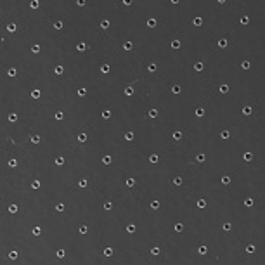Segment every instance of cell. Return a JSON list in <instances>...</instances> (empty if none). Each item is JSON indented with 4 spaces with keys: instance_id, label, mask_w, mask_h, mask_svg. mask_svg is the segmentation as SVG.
<instances>
[{
    "instance_id": "obj_1",
    "label": "cell",
    "mask_w": 265,
    "mask_h": 265,
    "mask_svg": "<svg viewBox=\"0 0 265 265\" xmlns=\"http://www.w3.org/2000/svg\"><path fill=\"white\" fill-rule=\"evenodd\" d=\"M158 113L159 111H158L156 108H151L149 111H147V118H149V120H154V118H158Z\"/></svg>"
},
{
    "instance_id": "obj_2",
    "label": "cell",
    "mask_w": 265,
    "mask_h": 265,
    "mask_svg": "<svg viewBox=\"0 0 265 265\" xmlns=\"http://www.w3.org/2000/svg\"><path fill=\"white\" fill-rule=\"evenodd\" d=\"M227 45H229V40H227L225 37H222L218 42H217V47H220V49H225Z\"/></svg>"
},
{
    "instance_id": "obj_3",
    "label": "cell",
    "mask_w": 265,
    "mask_h": 265,
    "mask_svg": "<svg viewBox=\"0 0 265 265\" xmlns=\"http://www.w3.org/2000/svg\"><path fill=\"white\" fill-rule=\"evenodd\" d=\"M170 45H172V49H173V50H178L180 47H182V42L178 40V38H175V40H172Z\"/></svg>"
},
{
    "instance_id": "obj_4",
    "label": "cell",
    "mask_w": 265,
    "mask_h": 265,
    "mask_svg": "<svg viewBox=\"0 0 265 265\" xmlns=\"http://www.w3.org/2000/svg\"><path fill=\"white\" fill-rule=\"evenodd\" d=\"M76 50H78V52H87V50H88V45L85 43V42H80L78 45H76Z\"/></svg>"
},
{
    "instance_id": "obj_5",
    "label": "cell",
    "mask_w": 265,
    "mask_h": 265,
    "mask_svg": "<svg viewBox=\"0 0 265 265\" xmlns=\"http://www.w3.org/2000/svg\"><path fill=\"white\" fill-rule=\"evenodd\" d=\"M241 113L244 116H249L253 113V106H243V109H241Z\"/></svg>"
},
{
    "instance_id": "obj_6",
    "label": "cell",
    "mask_w": 265,
    "mask_h": 265,
    "mask_svg": "<svg viewBox=\"0 0 265 265\" xmlns=\"http://www.w3.org/2000/svg\"><path fill=\"white\" fill-rule=\"evenodd\" d=\"M192 24H194L196 28H199V26H203V17H201V16H196L194 19H192Z\"/></svg>"
},
{
    "instance_id": "obj_7",
    "label": "cell",
    "mask_w": 265,
    "mask_h": 265,
    "mask_svg": "<svg viewBox=\"0 0 265 265\" xmlns=\"http://www.w3.org/2000/svg\"><path fill=\"white\" fill-rule=\"evenodd\" d=\"M156 24H158V21L154 19V17H149V19H147V23H146V26H147V28H156Z\"/></svg>"
},
{
    "instance_id": "obj_8",
    "label": "cell",
    "mask_w": 265,
    "mask_h": 265,
    "mask_svg": "<svg viewBox=\"0 0 265 265\" xmlns=\"http://www.w3.org/2000/svg\"><path fill=\"white\" fill-rule=\"evenodd\" d=\"M229 90H231V88H229L227 83H222V85L218 87V92H220V94H229Z\"/></svg>"
},
{
    "instance_id": "obj_9",
    "label": "cell",
    "mask_w": 265,
    "mask_h": 265,
    "mask_svg": "<svg viewBox=\"0 0 265 265\" xmlns=\"http://www.w3.org/2000/svg\"><path fill=\"white\" fill-rule=\"evenodd\" d=\"M204 69V64L201 61H198V62H194V71H198V73H201V71Z\"/></svg>"
},
{
    "instance_id": "obj_10",
    "label": "cell",
    "mask_w": 265,
    "mask_h": 265,
    "mask_svg": "<svg viewBox=\"0 0 265 265\" xmlns=\"http://www.w3.org/2000/svg\"><path fill=\"white\" fill-rule=\"evenodd\" d=\"M54 73H56L57 76H61L62 73H64V66H62V64H57V66L54 68Z\"/></svg>"
},
{
    "instance_id": "obj_11",
    "label": "cell",
    "mask_w": 265,
    "mask_h": 265,
    "mask_svg": "<svg viewBox=\"0 0 265 265\" xmlns=\"http://www.w3.org/2000/svg\"><path fill=\"white\" fill-rule=\"evenodd\" d=\"M204 108H196V111H194V114H196V118H203L204 116Z\"/></svg>"
},
{
    "instance_id": "obj_12",
    "label": "cell",
    "mask_w": 265,
    "mask_h": 265,
    "mask_svg": "<svg viewBox=\"0 0 265 265\" xmlns=\"http://www.w3.org/2000/svg\"><path fill=\"white\" fill-rule=\"evenodd\" d=\"M172 182H173V186H182L184 178L180 177V175H175V177H173V180H172Z\"/></svg>"
},
{
    "instance_id": "obj_13",
    "label": "cell",
    "mask_w": 265,
    "mask_h": 265,
    "mask_svg": "<svg viewBox=\"0 0 265 265\" xmlns=\"http://www.w3.org/2000/svg\"><path fill=\"white\" fill-rule=\"evenodd\" d=\"M17 210H19V206H17L16 203L9 204V213H11V215H14V213H17Z\"/></svg>"
},
{
    "instance_id": "obj_14",
    "label": "cell",
    "mask_w": 265,
    "mask_h": 265,
    "mask_svg": "<svg viewBox=\"0 0 265 265\" xmlns=\"http://www.w3.org/2000/svg\"><path fill=\"white\" fill-rule=\"evenodd\" d=\"M104 257H106V258H111L113 257V248H111V246H106V248H104Z\"/></svg>"
},
{
    "instance_id": "obj_15",
    "label": "cell",
    "mask_w": 265,
    "mask_h": 265,
    "mask_svg": "<svg viewBox=\"0 0 265 265\" xmlns=\"http://www.w3.org/2000/svg\"><path fill=\"white\" fill-rule=\"evenodd\" d=\"M253 159V153L251 151H246L244 154H243V161H251Z\"/></svg>"
},
{
    "instance_id": "obj_16",
    "label": "cell",
    "mask_w": 265,
    "mask_h": 265,
    "mask_svg": "<svg viewBox=\"0 0 265 265\" xmlns=\"http://www.w3.org/2000/svg\"><path fill=\"white\" fill-rule=\"evenodd\" d=\"M125 95H127V97H132V95H133V92H135V90H133V87H132V85H128V87H127V88H125Z\"/></svg>"
},
{
    "instance_id": "obj_17",
    "label": "cell",
    "mask_w": 265,
    "mask_h": 265,
    "mask_svg": "<svg viewBox=\"0 0 265 265\" xmlns=\"http://www.w3.org/2000/svg\"><path fill=\"white\" fill-rule=\"evenodd\" d=\"M198 253H199V255H203V257H204V255H206V253H208V246H206V244H201V246H199V248H198Z\"/></svg>"
},
{
    "instance_id": "obj_18",
    "label": "cell",
    "mask_w": 265,
    "mask_h": 265,
    "mask_svg": "<svg viewBox=\"0 0 265 265\" xmlns=\"http://www.w3.org/2000/svg\"><path fill=\"white\" fill-rule=\"evenodd\" d=\"M243 204H244L246 208H251L253 204H255V201H253V198H246L244 201H243Z\"/></svg>"
},
{
    "instance_id": "obj_19",
    "label": "cell",
    "mask_w": 265,
    "mask_h": 265,
    "mask_svg": "<svg viewBox=\"0 0 265 265\" xmlns=\"http://www.w3.org/2000/svg\"><path fill=\"white\" fill-rule=\"evenodd\" d=\"M109 26H111V21H109V19H102V21H101V28H102V29H108Z\"/></svg>"
},
{
    "instance_id": "obj_20",
    "label": "cell",
    "mask_w": 265,
    "mask_h": 265,
    "mask_svg": "<svg viewBox=\"0 0 265 265\" xmlns=\"http://www.w3.org/2000/svg\"><path fill=\"white\" fill-rule=\"evenodd\" d=\"M16 75H17V69H16V68H9V69H7V76H9V78H14Z\"/></svg>"
},
{
    "instance_id": "obj_21",
    "label": "cell",
    "mask_w": 265,
    "mask_h": 265,
    "mask_svg": "<svg viewBox=\"0 0 265 265\" xmlns=\"http://www.w3.org/2000/svg\"><path fill=\"white\" fill-rule=\"evenodd\" d=\"M159 253H161V248H159V246H153V248H151V255H153V257H158Z\"/></svg>"
},
{
    "instance_id": "obj_22",
    "label": "cell",
    "mask_w": 265,
    "mask_h": 265,
    "mask_svg": "<svg viewBox=\"0 0 265 265\" xmlns=\"http://www.w3.org/2000/svg\"><path fill=\"white\" fill-rule=\"evenodd\" d=\"M16 29H17V24H16V23H9V24H7V31H9V33H14Z\"/></svg>"
},
{
    "instance_id": "obj_23",
    "label": "cell",
    "mask_w": 265,
    "mask_h": 265,
    "mask_svg": "<svg viewBox=\"0 0 265 265\" xmlns=\"http://www.w3.org/2000/svg\"><path fill=\"white\" fill-rule=\"evenodd\" d=\"M76 139H78V142H87V139H88V135H87V133H78V135H76Z\"/></svg>"
},
{
    "instance_id": "obj_24",
    "label": "cell",
    "mask_w": 265,
    "mask_h": 265,
    "mask_svg": "<svg viewBox=\"0 0 265 265\" xmlns=\"http://www.w3.org/2000/svg\"><path fill=\"white\" fill-rule=\"evenodd\" d=\"M147 161H149V163H153V165H156V163L159 161V156H158V154H151Z\"/></svg>"
},
{
    "instance_id": "obj_25",
    "label": "cell",
    "mask_w": 265,
    "mask_h": 265,
    "mask_svg": "<svg viewBox=\"0 0 265 265\" xmlns=\"http://www.w3.org/2000/svg\"><path fill=\"white\" fill-rule=\"evenodd\" d=\"M231 182H232V177H231V175H224V177H222V184H224V186H229Z\"/></svg>"
},
{
    "instance_id": "obj_26",
    "label": "cell",
    "mask_w": 265,
    "mask_h": 265,
    "mask_svg": "<svg viewBox=\"0 0 265 265\" xmlns=\"http://www.w3.org/2000/svg\"><path fill=\"white\" fill-rule=\"evenodd\" d=\"M125 184H127V187H133V186H135V184H137V180H135V178H133V177H128V178H127V182H125Z\"/></svg>"
},
{
    "instance_id": "obj_27",
    "label": "cell",
    "mask_w": 265,
    "mask_h": 265,
    "mask_svg": "<svg viewBox=\"0 0 265 265\" xmlns=\"http://www.w3.org/2000/svg\"><path fill=\"white\" fill-rule=\"evenodd\" d=\"M196 206H198L199 210H203V208H206V199H198V203H196Z\"/></svg>"
},
{
    "instance_id": "obj_28",
    "label": "cell",
    "mask_w": 265,
    "mask_h": 265,
    "mask_svg": "<svg viewBox=\"0 0 265 265\" xmlns=\"http://www.w3.org/2000/svg\"><path fill=\"white\" fill-rule=\"evenodd\" d=\"M109 71H111V66H109V64H102V66H101V73H104V75H108Z\"/></svg>"
},
{
    "instance_id": "obj_29",
    "label": "cell",
    "mask_w": 265,
    "mask_h": 265,
    "mask_svg": "<svg viewBox=\"0 0 265 265\" xmlns=\"http://www.w3.org/2000/svg\"><path fill=\"white\" fill-rule=\"evenodd\" d=\"M101 116H102V120H109V118H111V111H109V109H104V111L101 113Z\"/></svg>"
},
{
    "instance_id": "obj_30",
    "label": "cell",
    "mask_w": 265,
    "mask_h": 265,
    "mask_svg": "<svg viewBox=\"0 0 265 265\" xmlns=\"http://www.w3.org/2000/svg\"><path fill=\"white\" fill-rule=\"evenodd\" d=\"M173 231L177 232V234H180V232H184V224H175V225H173Z\"/></svg>"
},
{
    "instance_id": "obj_31",
    "label": "cell",
    "mask_w": 265,
    "mask_h": 265,
    "mask_svg": "<svg viewBox=\"0 0 265 265\" xmlns=\"http://www.w3.org/2000/svg\"><path fill=\"white\" fill-rule=\"evenodd\" d=\"M135 231H137V225L135 224H128V225H127V232H128V234H133Z\"/></svg>"
},
{
    "instance_id": "obj_32",
    "label": "cell",
    "mask_w": 265,
    "mask_h": 265,
    "mask_svg": "<svg viewBox=\"0 0 265 265\" xmlns=\"http://www.w3.org/2000/svg\"><path fill=\"white\" fill-rule=\"evenodd\" d=\"M102 163H104V165H111V163H113V158L109 156V154H106V156H102Z\"/></svg>"
},
{
    "instance_id": "obj_33",
    "label": "cell",
    "mask_w": 265,
    "mask_h": 265,
    "mask_svg": "<svg viewBox=\"0 0 265 265\" xmlns=\"http://www.w3.org/2000/svg\"><path fill=\"white\" fill-rule=\"evenodd\" d=\"M64 163H66V159H64V156H57V158H56V165H57V166H62V165H64Z\"/></svg>"
},
{
    "instance_id": "obj_34",
    "label": "cell",
    "mask_w": 265,
    "mask_h": 265,
    "mask_svg": "<svg viewBox=\"0 0 265 265\" xmlns=\"http://www.w3.org/2000/svg\"><path fill=\"white\" fill-rule=\"evenodd\" d=\"M156 69H158V64H156V62H151V64H147V71H149V73H154Z\"/></svg>"
},
{
    "instance_id": "obj_35",
    "label": "cell",
    "mask_w": 265,
    "mask_h": 265,
    "mask_svg": "<svg viewBox=\"0 0 265 265\" xmlns=\"http://www.w3.org/2000/svg\"><path fill=\"white\" fill-rule=\"evenodd\" d=\"M76 94H78V97H85V95H87V88H85V87H80L78 90H76Z\"/></svg>"
},
{
    "instance_id": "obj_36",
    "label": "cell",
    "mask_w": 265,
    "mask_h": 265,
    "mask_svg": "<svg viewBox=\"0 0 265 265\" xmlns=\"http://www.w3.org/2000/svg\"><path fill=\"white\" fill-rule=\"evenodd\" d=\"M255 251H257V246H255V244H248V246H246V253H248V255H251V253H255Z\"/></svg>"
},
{
    "instance_id": "obj_37",
    "label": "cell",
    "mask_w": 265,
    "mask_h": 265,
    "mask_svg": "<svg viewBox=\"0 0 265 265\" xmlns=\"http://www.w3.org/2000/svg\"><path fill=\"white\" fill-rule=\"evenodd\" d=\"M29 141L33 142V144H40V141H42V139H40V135L37 133V135H31V137H29Z\"/></svg>"
},
{
    "instance_id": "obj_38",
    "label": "cell",
    "mask_w": 265,
    "mask_h": 265,
    "mask_svg": "<svg viewBox=\"0 0 265 265\" xmlns=\"http://www.w3.org/2000/svg\"><path fill=\"white\" fill-rule=\"evenodd\" d=\"M196 161H198V163H204V161H206V156H204L203 153H199L198 156H196Z\"/></svg>"
},
{
    "instance_id": "obj_39",
    "label": "cell",
    "mask_w": 265,
    "mask_h": 265,
    "mask_svg": "<svg viewBox=\"0 0 265 265\" xmlns=\"http://www.w3.org/2000/svg\"><path fill=\"white\" fill-rule=\"evenodd\" d=\"M159 206H161V203H159L158 199H154V201H151V208H153V210H159Z\"/></svg>"
},
{
    "instance_id": "obj_40",
    "label": "cell",
    "mask_w": 265,
    "mask_h": 265,
    "mask_svg": "<svg viewBox=\"0 0 265 265\" xmlns=\"http://www.w3.org/2000/svg\"><path fill=\"white\" fill-rule=\"evenodd\" d=\"M87 186H88V180H87V178H82V180L78 182V187H80V189H85Z\"/></svg>"
},
{
    "instance_id": "obj_41",
    "label": "cell",
    "mask_w": 265,
    "mask_h": 265,
    "mask_svg": "<svg viewBox=\"0 0 265 265\" xmlns=\"http://www.w3.org/2000/svg\"><path fill=\"white\" fill-rule=\"evenodd\" d=\"M220 137H222L224 141H227L229 137H231V132H229V130H222V132H220Z\"/></svg>"
},
{
    "instance_id": "obj_42",
    "label": "cell",
    "mask_w": 265,
    "mask_h": 265,
    "mask_svg": "<svg viewBox=\"0 0 265 265\" xmlns=\"http://www.w3.org/2000/svg\"><path fill=\"white\" fill-rule=\"evenodd\" d=\"M133 49V42H125L123 43V50H132Z\"/></svg>"
},
{
    "instance_id": "obj_43",
    "label": "cell",
    "mask_w": 265,
    "mask_h": 265,
    "mask_svg": "<svg viewBox=\"0 0 265 265\" xmlns=\"http://www.w3.org/2000/svg\"><path fill=\"white\" fill-rule=\"evenodd\" d=\"M40 95H42V92L38 90V88H35V90H31V97H33V99H40Z\"/></svg>"
},
{
    "instance_id": "obj_44",
    "label": "cell",
    "mask_w": 265,
    "mask_h": 265,
    "mask_svg": "<svg viewBox=\"0 0 265 265\" xmlns=\"http://www.w3.org/2000/svg\"><path fill=\"white\" fill-rule=\"evenodd\" d=\"M133 132H125V141H128V142H132L133 141Z\"/></svg>"
},
{
    "instance_id": "obj_45",
    "label": "cell",
    "mask_w": 265,
    "mask_h": 265,
    "mask_svg": "<svg viewBox=\"0 0 265 265\" xmlns=\"http://www.w3.org/2000/svg\"><path fill=\"white\" fill-rule=\"evenodd\" d=\"M54 118H56L57 121H62V120H64V113H62V111H57V113L54 114Z\"/></svg>"
},
{
    "instance_id": "obj_46",
    "label": "cell",
    "mask_w": 265,
    "mask_h": 265,
    "mask_svg": "<svg viewBox=\"0 0 265 265\" xmlns=\"http://www.w3.org/2000/svg\"><path fill=\"white\" fill-rule=\"evenodd\" d=\"M40 187H42V182H40V180H38V178H37V180H33V182H31V189H40Z\"/></svg>"
},
{
    "instance_id": "obj_47",
    "label": "cell",
    "mask_w": 265,
    "mask_h": 265,
    "mask_svg": "<svg viewBox=\"0 0 265 265\" xmlns=\"http://www.w3.org/2000/svg\"><path fill=\"white\" fill-rule=\"evenodd\" d=\"M31 234H33V236H40V234H42V227H38V225H37V227H33V229H31Z\"/></svg>"
},
{
    "instance_id": "obj_48",
    "label": "cell",
    "mask_w": 265,
    "mask_h": 265,
    "mask_svg": "<svg viewBox=\"0 0 265 265\" xmlns=\"http://www.w3.org/2000/svg\"><path fill=\"white\" fill-rule=\"evenodd\" d=\"M222 229H224L225 232H231L232 231V224H231V222H225V224L222 225Z\"/></svg>"
},
{
    "instance_id": "obj_49",
    "label": "cell",
    "mask_w": 265,
    "mask_h": 265,
    "mask_svg": "<svg viewBox=\"0 0 265 265\" xmlns=\"http://www.w3.org/2000/svg\"><path fill=\"white\" fill-rule=\"evenodd\" d=\"M180 139H182V132H180V130H175L173 132V141H180Z\"/></svg>"
},
{
    "instance_id": "obj_50",
    "label": "cell",
    "mask_w": 265,
    "mask_h": 265,
    "mask_svg": "<svg viewBox=\"0 0 265 265\" xmlns=\"http://www.w3.org/2000/svg\"><path fill=\"white\" fill-rule=\"evenodd\" d=\"M56 257L57 258H66V251H64V249H57V251H56Z\"/></svg>"
},
{
    "instance_id": "obj_51",
    "label": "cell",
    "mask_w": 265,
    "mask_h": 265,
    "mask_svg": "<svg viewBox=\"0 0 265 265\" xmlns=\"http://www.w3.org/2000/svg\"><path fill=\"white\" fill-rule=\"evenodd\" d=\"M9 260H17V251H16V249L9 251Z\"/></svg>"
},
{
    "instance_id": "obj_52",
    "label": "cell",
    "mask_w": 265,
    "mask_h": 265,
    "mask_svg": "<svg viewBox=\"0 0 265 265\" xmlns=\"http://www.w3.org/2000/svg\"><path fill=\"white\" fill-rule=\"evenodd\" d=\"M241 68H243V69H249V68H251V62H249V61H243V62H241Z\"/></svg>"
},
{
    "instance_id": "obj_53",
    "label": "cell",
    "mask_w": 265,
    "mask_h": 265,
    "mask_svg": "<svg viewBox=\"0 0 265 265\" xmlns=\"http://www.w3.org/2000/svg\"><path fill=\"white\" fill-rule=\"evenodd\" d=\"M180 90H182V88H180V85H173V87H172V94H175V95L180 94Z\"/></svg>"
},
{
    "instance_id": "obj_54",
    "label": "cell",
    "mask_w": 265,
    "mask_h": 265,
    "mask_svg": "<svg viewBox=\"0 0 265 265\" xmlns=\"http://www.w3.org/2000/svg\"><path fill=\"white\" fill-rule=\"evenodd\" d=\"M239 23H241V24H244V26H246V24H249V16H243Z\"/></svg>"
},
{
    "instance_id": "obj_55",
    "label": "cell",
    "mask_w": 265,
    "mask_h": 265,
    "mask_svg": "<svg viewBox=\"0 0 265 265\" xmlns=\"http://www.w3.org/2000/svg\"><path fill=\"white\" fill-rule=\"evenodd\" d=\"M78 232H80V234H82V236H85V234H87V232H88V227H87V225H82V227L78 229Z\"/></svg>"
},
{
    "instance_id": "obj_56",
    "label": "cell",
    "mask_w": 265,
    "mask_h": 265,
    "mask_svg": "<svg viewBox=\"0 0 265 265\" xmlns=\"http://www.w3.org/2000/svg\"><path fill=\"white\" fill-rule=\"evenodd\" d=\"M54 28H56V29H62V28H64V23H62V21H56V23H54Z\"/></svg>"
},
{
    "instance_id": "obj_57",
    "label": "cell",
    "mask_w": 265,
    "mask_h": 265,
    "mask_svg": "<svg viewBox=\"0 0 265 265\" xmlns=\"http://www.w3.org/2000/svg\"><path fill=\"white\" fill-rule=\"evenodd\" d=\"M38 5H40L38 0H31V2H29V7H31V9H38Z\"/></svg>"
},
{
    "instance_id": "obj_58",
    "label": "cell",
    "mask_w": 265,
    "mask_h": 265,
    "mask_svg": "<svg viewBox=\"0 0 265 265\" xmlns=\"http://www.w3.org/2000/svg\"><path fill=\"white\" fill-rule=\"evenodd\" d=\"M9 121H11V123H16V121H17V114H16V113L9 114Z\"/></svg>"
},
{
    "instance_id": "obj_59",
    "label": "cell",
    "mask_w": 265,
    "mask_h": 265,
    "mask_svg": "<svg viewBox=\"0 0 265 265\" xmlns=\"http://www.w3.org/2000/svg\"><path fill=\"white\" fill-rule=\"evenodd\" d=\"M16 166H17V159H14V158L9 159V168H16Z\"/></svg>"
},
{
    "instance_id": "obj_60",
    "label": "cell",
    "mask_w": 265,
    "mask_h": 265,
    "mask_svg": "<svg viewBox=\"0 0 265 265\" xmlns=\"http://www.w3.org/2000/svg\"><path fill=\"white\" fill-rule=\"evenodd\" d=\"M104 210H106V211L113 210V203H111V201H106V203H104Z\"/></svg>"
},
{
    "instance_id": "obj_61",
    "label": "cell",
    "mask_w": 265,
    "mask_h": 265,
    "mask_svg": "<svg viewBox=\"0 0 265 265\" xmlns=\"http://www.w3.org/2000/svg\"><path fill=\"white\" fill-rule=\"evenodd\" d=\"M40 45H38V43H37V45H33V47H31V52H33V54H38V52H40Z\"/></svg>"
},
{
    "instance_id": "obj_62",
    "label": "cell",
    "mask_w": 265,
    "mask_h": 265,
    "mask_svg": "<svg viewBox=\"0 0 265 265\" xmlns=\"http://www.w3.org/2000/svg\"><path fill=\"white\" fill-rule=\"evenodd\" d=\"M56 210H57V211H64V203H57V204H56Z\"/></svg>"
},
{
    "instance_id": "obj_63",
    "label": "cell",
    "mask_w": 265,
    "mask_h": 265,
    "mask_svg": "<svg viewBox=\"0 0 265 265\" xmlns=\"http://www.w3.org/2000/svg\"><path fill=\"white\" fill-rule=\"evenodd\" d=\"M76 4H78L80 7H83V5H85V0H78V2H76Z\"/></svg>"
}]
</instances>
